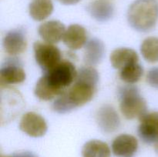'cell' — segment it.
<instances>
[{
    "instance_id": "1",
    "label": "cell",
    "mask_w": 158,
    "mask_h": 157,
    "mask_svg": "<svg viewBox=\"0 0 158 157\" xmlns=\"http://www.w3.org/2000/svg\"><path fill=\"white\" fill-rule=\"evenodd\" d=\"M77 71L71 62L65 60L45 72L35 85L34 93L43 101H49L64 93L75 82Z\"/></svg>"
},
{
    "instance_id": "2",
    "label": "cell",
    "mask_w": 158,
    "mask_h": 157,
    "mask_svg": "<svg viewBox=\"0 0 158 157\" xmlns=\"http://www.w3.org/2000/svg\"><path fill=\"white\" fill-rule=\"evenodd\" d=\"M98 82V72L93 66H84L77 71V76L73 84L62 94L67 100L72 110L93 99Z\"/></svg>"
},
{
    "instance_id": "3",
    "label": "cell",
    "mask_w": 158,
    "mask_h": 157,
    "mask_svg": "<svg viewBox=\"0 0 158 157\" xmlns=\"http://www.w3.org/2000/svg\"><path fill=\"white\" fill-rule=\"evenodd\" d=\"M158 4L156 0H136L127 11L130 26L140 32L152 30L157 24Z\"/></svg>"
},
{
    "instance_id": "4",
    "label": "cell",
    "mask_w": 158,
    "mask_h": 157,
    "mask_svg": "<svg viewBox=\"0 0 158 157\" xmlns=\"http://www.w3.org/2000/svg\"><path fill=\"white\" fill-rule=\"evenodd\" d=\"M120 108L127 119H140L147 113V102L135 86L129 85L120 90Z\"/></svg>"
},
{
    "instance_id": "5",
    "label": "cell",
    "mask_w": 158,
    "mask_h": 157,
    "mask_svg": "<svg viewBox=\"0 0 158 157\" xmlns=\"http://www.w3.org/2000/svg\"><path fill=\"white\" fill-rule=\"evenodd\" d=\"M36 62L45 72L50 70L61 62V52L53 44L35 42L33 45Z\"/></svg>"
},
{
    "instance_id": "6",
    "label": "cell",
    "mask_w": 158,
    "mask_h": 157,
    "mask_svg": "<svg viewBox=\"0 0 158 157\" xmlns=\"http://www.w3.org/2000/svg\"><path fill=\"white\" fill-rule=\"evenodd\" d=\"M26 77L25 70L17 58H9L2 65L0 69L1 87L23 83Z\"/></svg>"
},
{
    "instance_id": "7",
    "label": "cell",
    "mask_w": 158,
    "mask_h": 157,
    "mask_svg": "<svg viewBox=\"0 0 158 157\" xmlns=\"http://www.w3.org/2000/svg\"><path fill=\"white\" fill-rule=\"evenodd\" d=\"M138 135L146 144H156L158 142V112L148 113L140 119Z\"/></svg>"
},
{
    "instance_id": "8",
    "label": "cell",
    "mask_w": 158,
    "mask_h": 157,
    "mask_svg": "<svg viewBox=\"0 0 158 157\" xmlns=\"http://www.w3.org/2000/svg\"><path fill=\"white\" fill-rule=\"evenodd\" d=\"M19 129L31 137L43 136L47 132V124L43 117L34 112H28L22 117Z\"/></svg>"
},
{
    "instance_id": "9",
    "label": "cell",
    "mask_w": 158,
    "mask_h": 157,
    "mask_svg": "<svg viewBox=\"0 0 158 157\" xmlns=\"http://www.w3.org/2000/svg\"><path fill=\"white\" fill-rule=\"evenodd\" d=\"M98 126L104 133L116 132L120 126V119L116 109L109 104L103 105L96 115Z\"/></svg>"
},
{
    "instance_id": "10",
    "label": "cell",
    "mask_w": 158,
    "mask_h": 157,
    "mask_svg": "<svg viewBox=\"0 0 158 157\" xmlns=\"http://www.w3.org/2000/svg\"><path fill=\"white\" fill-rule=\"evenodd\" d=\"M27 39L24 30L22 29H12L8 32L3 38V48L6 53L17 55L26 51Z\"/></svg>"
},
{
    "instance_id": "11",
    "label": "cell",
    "mask_w": 158,
    "mask_h": 157,
    "mask_svg": "<svg viewBox=\"0 0 158 157\" xmlns=\"http://www.w3.org/2000/svg\"><path fill=\"white\" fill-rule=\"evenodd\" d=\"M138 149V141L134 135L122 134L114 139L112 151L117 157H134Z\"/></svg>"
},
{
    "instance_id": "12",
    "label": "cell",
    "mask_w": 158,
    "mask_h": 157,
    "mask_svg": "<svg viewBox=\"0 0 158 157\" xmlns=\"http://www.w3.org/2000/svg\"><path fill=\"white\" fill-rule=\"evenodd\" d=\"M39 35L46 42L58 43L63 38L66 28L64 24L58 20H51L41 24L39 27Z\"/></svg>"
},
{
    "instance_id": "13",
    "label": "cell",
    "mask_w": 158,
    "mask_h": 157,
    "mask_svg": "<svg viewBox=\"0 0 158 157\" xmlns=\"http://www.w3.org/2000/svg\"><path fill=\"white\" fill-rule=\"evenodd\" d=\"M63 40L66 47L72 50H77L86 44L87 32L80 25H70L66 29Z\"/></svg>"
},
{
    "instance_id": "14",
    "label": "cell",
    "mask_w": 158,
    "mask_h": 157,
    "mask_svg": "<svg viewBox=\"0 0 158 157\" xmlns=\"http://www.w3.org/2000/svg\"><path fill=\"white\" fill-rule=\"evenodd\" d=\"M105 46L99 38H94L89 40L85 46L84 62L89 66L99 64L103 59L105 55Z\"/></svg>"
},
{
    "instance_id": "15",
    "label": "cell",
    "mask_w": 158,
    "mask_h": 157,
    "mask_svg": "<svg viewBox=\"0 0 158 157\" xmlns=\"http://www.w3.org/2000/svg\"><path fill=\"white\" fill-rule=\"evenodd\" d=\"M89 15L100 22H106L113 18L114 15V6L107 0H97L88 6Z\"/></svg>"
},
{
    "instance_id": "16",
    "label": "cell",
    "mask_w": 158,
    "mask_h": 157,
    "mask_svg": "<svg viewBox=\"0 0 158 157\" xmlns=\"http://www.w3.org/2000/svg\"><path fill=\"white\" fill-rule=\"evenodd\" d=\"M110 59L114 69L121 70L128 65L138 62L139 56L134 49L130 48H119L113 51Z\"/></svg>"
},
{
    "instance_id": "17",
    "label": "cell",
    "mask_w": 158,
    "mask_h": 157,
    "mask_svg": "<svg viewBox=\"0 0 158 157\" xmlns=\"http://www.w3.org/2000/svg\"><path fill=\"white\" fill-rule=\"evenodd\" d=\"M52 0H32L29 3V15L35 21H43L52 14Z\"/></svg>"
},
{
    "instance_id": "18",
    "label": "cell",
    "mask_w": 158,
    "mask_h": 157,
    "mask_svg": "<svg viewBox=\"0 0 158 157\" xmlns=\"http://www.w3.org/2000/svg\"><path fill=\"white\" fill-rule=\"evenodd\" d=\"M110 149L103 141L93 139L85 143L82 149L83 157H110Z\"/></svg>"
},
{
    "instance_id": "19",
    "label": "cell",
    "mask_w": 158,
    "mask_h": 157,
    "mask_svg": "<svg viewBox=\"0 0 158 157\" xmlns=\"http://www.w3.org/2000/svg\"><path fill=\"white\" fill-rule=\"evenodd\" d=\"M140 52L148 62H158V38L151 36L145 38L140 46Z\"/></svg>"
},
{
    "instance_id": "20",
    "label": "cell",
    "mask_w": 158,
    "mask_h": 157,
    "mask_svg": "<svg viewBox=\"0 0 158 157\" xmlns=\"http://www.w3.org/2000/svg\"><path fill=\"white\" fill-rule=\"evenodd\" d=\"M143 74V69L138 62L132 63L120 70V78L130 85L137 83Z\"/></svg>"
},
{
    "instance_id": "21",
    "label": "cell",
    "mask_w": 158,
    "mask_h": 157,
    "mask_svg": "<svg viewBox=\"0 0 158 157\" xmlns=\"http://www.w3.org/2000/svg\"><path fill=\"white\" fill-rule=\"evenodd\" d=\"M147 82L151 86L158 89V66L150 69L147 74Z\"/></svg>"
},
{
    "instance_id": "22",
    "label": "cell",
    "mask_w": 158,
    "mask_h": 157,
    "mask_svg": "<svg viewBox=\"0 0 158 157\" xmlns=\"http://www.w3.org/2000/svg\"><path fill=\"white\" fill-rule=\"evenodd\" d=\"M1 157H36L35 155L29 152H19V153L14 154L13 155H2Z\"/></svg>"
},
{
    "instance_id": "23",
    "label": "cell",
    "mask_w": 158,
    "mask_h": 157,
    "mask_svg": "<svg viewBox=\"0 0 158 157\" xmlns=\"http://www.w3.org/2000/svg\"><path fill=\"white\" fill-rule=\"evenodd\" d=\"M60 3L66 6H70V5H75L80 2L81 0H58Z\"/></svg>"
},
{
    "instance_id": "24",
    "label": "cell",
    "mask_w": 158,
    "mask_h": 157,
    "mask_svg": "<svg viewBox=\"0 0 158 157\" xmlns=\"http://www.w3.org/2000/svg\"><path fill=\"white\" fill-rule=\"evenodd\" d=\"M154 148H155V151H156V152H157V155H158V142L155 144V146H154Z\"/></svg>"
}]
</instances>
